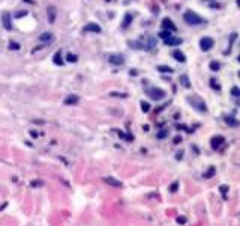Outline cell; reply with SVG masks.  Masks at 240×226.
I'll return each instance as SVG.
<instances>
[{
	"mask_svg": "<svg viewBox=\"0 0 240 226\" xmlns=\"http://www.w3.org/2000/svg\"><path fill=\"white\" fill-rule=\"evenodd\" d=\"M183 20H185L186 24H189V26H198V24H203V23H204V18H203V17H200L197 12H194V11L185 12Z\"/></svg>",
	"mask_w": 240,
	"mask_h": 226,
	"instance_id": "1",
	"label": "cell"
},
{
	"mask_svg": "<svg viewBox=\"0 0 240 226\" xmlns=\"http://www.w3.org/2000/svg\"><path fill=\"white\" fill-rule=\"evenodd\" d=\"M188 103L191 104L194 109H197V110L201 112V113H206V112H207L206 103H204V100H203L201 97H198V95H192V97H188Z\"/></svg>",
	"mask_w": 240,
	"mask_h": 226,
	"instance_id": "2",
	"label": "cell"
},
{
	"mask_svg": "<svg viewBox=\"0 0 240 226\" xmlns=\"http://www.w3.org/2000/svg\"><path fill=\"white\" fill-rule=\"evenodd\" d=\"M146 93H147V97H150L152 100H162L165 97V91L159 89V88H150L146 91Z\"/></svg>",
	"mask_w": 240,
	"mask_h": 226,
	"instance_id": "3",
	"label": "cell"
},
{
	"mask_svg": "<svg viewBox=\"0 0 240 226\" xmlns=\"http://www.w3.org/2000/svg\"><path fill=\"white\" fill-rule=\"evenodd\" d=\"M225 143V139H224V136H213L212 139H210V148L212 149H219V148Z\"/></svg>",
	"mask_w": 240,
	"mask_h": 226,
	"instance_id": "4",
	"label": "cell"
},
{
	"mask_svg": "<svg viewBox=\"0 0 240 226\" xmlns=\"http://www.w3.org/2000/svg\"><path fill=\"white\" fill-rule=\"evenodd\" d=\"M213 44H215V41H213L210 36H204L200 39V47L203 51H209L210 48H213Z\"/></svg>",
	"mask_w": 240,
	"mask_h": 226,
	"instance_id": "5",
	"label": "cell"
},
{
	"mask_svg": "<svg viewBox=\"0 0 240 226\" xmlns=\"http://www.w3.org/2000/svg\"><path fill=\"white\" fill-rule=\"evenodd\" d=\"M107 59H108V62L113 65H123L125 63V56L123 54H108Z\"/></svg>",
	"mask_w": 240,
	"mask_h": 226,
	"instance_id": "6",
	"label": "cell"
},
{
	"mask_svg": "<svg viewBox=\"0 0 240 226\" xmlns=\"http://www.w3.org/2000/svg\"><path fill=\"white\" fill-rule=\"evenodd\" d=\"M102 181L105 182V184L111 186V187H117V188H119V187H123V182L119 181V179H116V178H113V176H104Z\"/></svg>",
	"mask_w": 240,
	"mask_h": 226,
	"instance_id": "7",
	"label": "cell"
},
{
	"mask_svg": "<svg viewBox=\"0 0 240 226\" xmlns=\"http://www.w3.org/2000/svg\"><path fill=\"white\" fill-rule=\"evenodd\" d=\"M164 42H165V45L176 47V45H180V44H182V39H180V38H177V36H173V35H170L168 38L164 39Z\"/></svg>",
	"mask_w": 240,
	"mask_h": 226,
	"instance_id": "8",
	"label": "cell"
},
{
	"mask_svg": "<svg viewBox=\"0 0 240 226\" xmlns=\"http://www.w3.org/2000/svg\"><path fill=\"white\" fill-rule=\"evenodd\" d=\"M84 32H93V33H99L101 32V26L96 23H89L84 26Z\"/></svg>",
	"mask_w": 240,
	"mask_h": 226,
	"instance_id": "9",
	"label": "cell"
},
{
	"mask_svg": "<svg viewBox=\"0 0 240 226\" xmlns=\"http://www.w3.org/2000/svg\"><path fill=\"white\" fill-rule=\"evenodd\" d=\"M2 20H3V26L6 30H11L12 29V23H11V14L9 12H5L2 15Z\"/></svg>",
	"mask_w": 240,
	"mask_h": 226,
	"instance_id": "10",
	"label": "cell"
},
{
	"mask_svg": "<svg viewBox=\"0 0 240 226\" xmlns=\"http://www.w3.org/2000/svg\"><path fill=\"white\" fill-rule=\"evenodd\" d=\"M162 27L168 32H176V26L173 24V21L170 18H164L162 20Z\"/></svg>",
	"mask_w": 240,
	"mask_h": 226,
	"instance_id": "11",
	"label": "cell"
},
{
	"mask_svg": "<svg viewBox=\"0 0 240 226\" xmlns=\"http://www.w3.org/2000/svg\"><path fill=\"white\" fill-rule=\"evenodd\" d=\"M78 101H80L78 95H68L65 98V104H68V106H75V104H78Z\"/></svg>",
	"mask_w": 240,
	"mask_h": 226,
	"instance_id": "12",
	"label": "cell"
},
{
	"mask_svg": "<svg viewBox=\"0 0 240 226\" xmlns=\"http://www.w3.org/2000/svg\"><path fill=\"white\" fill-rule=\"evenodd\" d=\"M215 175H216V167H215V166H210L206 172L203 173V178H204V179H210V178H213Z\"/></svg>",
	"mask_w": 240,
	"mask_h": 226,
	"instance_id": "13",
	"label": "cell"
},
{
	"mask_svg": "<svg viewBox=\"0 0 240 226\" xmlns=\"http://www.w3.org/2000/svg\"><path fill=\"white\" fill-rule=\"evenodd\" d=\"M230 192V187L227 186V184H222V186H219V193L222 195V199H224V201H228V193Z\"/></svg>",
	"mask_w": 240,
	"mask_h": 226,
	"instance_id": "14",
	"label": "cell"
},
{
	"mask_svg": "<svg viewBox=\"0 0 240 226\" xmlns=\"http://www.w3.org/2000/svg\"><path fill=\"white\" fill-rule=\"evenodd\" d=\"M173 57H174L176 60H179V62H186V56L182 53L180 50H174V51H173Z\"/></svg>",
	"mask_w": 240,
	"mask_h": 226,
	"instance_id": "15",
	"label": "cell"
},
{
	"mask_svg": "<svg viewBox=\"0 0 240 226\" xmlns=\"http://www.w3.org/2000/svg\"><path fill=\"white\" fill-rule=\"evenodd\" d=\"M48 21L50 23H54V20H56V8L54 6H48Z\"/></svg>",
	"mask_w": 240,
	"mask_h": 226,
	"instance_id": "16",
	"label": "cell"
},
{
	"mask_svg": "<svg viewBox=\"0 0 240 226\" xmlns=\"http://www.w3.org/2000/svg\"><path fill=\"white\" fill-rule=\"evenodd\" d=\"M224 119H225V124H227V125H230V127H239V121H237L236 118H233V116H225Z\"/></svg>",
	"mask_w": 240,
	"mask_h": 226,
	"instance_id": "17",
	"label": "cell"
},
{
	"mask_svg": "<svg viewBox=\"0 0 240 226\" xmlns=\"http://www.w3.org/2000/svg\"><path fill=\"white\" fill-rule=\"evenodd\" d=\"M179 82L185 86V88H191V82H189V77L186 75V74H182L180 75V79H179Z\"/></svg>",
	"mask_w": 240,
	"mask_h": 226,
	"instance_id": "18",
	"label": "cell"
},
{
	"mask_svg": "<svg viewBox=\"0 0 240 226\" xmlns=\"http://www.w3.org/2000/svg\"><path fill=\"white\" fill-rule=\"evenodd\" d=\"M179 187H180V182H179V181H174L173 184H171L170 187H168V192H170L171 195H174V193L179 192Z\"/></svg>",
	"mask_w": 240,
	"mask_h": 226,
	"instance_id": "19",
	"label": "cell"
},
{
	"mask_svg": "<svg viewBox=\"0 0 240 226\" xmlns=\"http://www.w3.org/2000/svg\"><path fill=\"white\" fill-rule=\"evenodd\" d=\"M132 21V14L131 12H128L126 15H125V18H123V23H122V27L123 29H126L128 26H129V23Z\"/></svg>",
	"mask_w": 240,
	"mask_h": 226,
	"instance_id": "20",
	"label": "cell"
},
{
	"mask_svg": "<svg viewBox=\"0 0 240 226\" xmlns=\"http://www.w3.org/2000/svg\"><path fill=\"white\" fill-rule=\"evenodd\" d=\"M156 69H158L159 73H164V74H167V73L171 74V73H173V68H171V66H167V65H159Z\"/></svg>",
	"mask_w": 240,
	"mask_h": 226,
	"instance_id": "21",
	"label": "cell"
},
{
	"mask_svg": "<svg viewBox=\"0 0 240 226\" xmlns=\"http://www.w3.org/2000/svg\"><path fill=\"white\" fill-rule=\"evenodd\" d=\"M30 187H32V188L44 187V181H42V179H32V181H30Z\"/></svg>",
	"mask_w": 240,
	"mask_h": 226,
	"instance_id": "22",
	"label": "cell"
},
{
	"mask_svg": "<svg viewBox=\"0 0 240 226\" xmlns=\"http://www.w3.org/2000/svg\"><path fill=\"white\" fill-rule=\"evenodd\" d=\"M41 41H53V33L50 32H45V33H42L41 36H39Z\"/></svg>",
	"mask_w": 240,
	"mask_h": 226,
	"instance_id": "23",
	"label": "cell"
},
{
	"mask_svg": "<svg viewBox=\"0 0 240 226\" xmlns=\"http://www.w3.org/2000/svg\"><path fill=\"white\" fill-rule=\"evenodd\" d=\"M176 223L177 225H186V223H188V219H186L185 216H177L176 217Z\"/></svg>",
	"mask_w": 240,
	"mask_h": 226,
	"instance_id": "24",
	"label": "cell"
},
{
	"mask_svg": "<svg viewBox=\"0 0 240 226\" xmlns=\"http://www.w3.org/2000/svg\"><path fill=\"white\" fill-rule=\"evenodd\" d=\"M54 63H56V65H63V60H62L60 51H57V53L54 54Z\"/></svg>",
	"mask_w": 240,
	"mask_h": 226,
	"instance_id": "25",
	"label": "cell"
},
{
	"mask_svg": "<svg viewBox=\"0 0 240 226\" xmlns=\"http://www.w3.org/2000/svg\"><path fill=\"white\" fill-rule=\"evenodd\" d=\"M141 110H143L144 113H147V112L150 110V104L146 103V101H141Z\"/></svg>",
	"mask_w": 240,
	"mask_h": 226,
	"instance_id": "26",
	"label": "cell"
},
{
	"mask_svg": "<svg viewBox=\"0 0 240 226\" xmlns=\"http://www.w3.org/2000/svg\"><path fill=\"white\" fill-rule=\"evenodd\" d=\"M231 95H233L234 98H239L240 97V89L237 88V86H234V88L231 89Z\"/></svg>",
	"mask_w": 240,
	"mask_h": 226,
	"instance_id": "27",
	"label": "cell"
},
{
	"mask_svg": "<svg viewBox=\"0 0 240 226\" xmlns=\"http://www.w3.org/2000/svg\"><path fill=\"white\" fill-rule=\"evenodd\" d=\"M219 68H221L219 62H210V69H212V71H218Z\"/></svg>",
	"mask_w": 240,
	"mask_h": 226,
	"instance_id": "28",
	"label": "cell"
},
{
	"mask_svg": "<svg viewBox=\"0 0 240 226\" xmlns=\"http://www.w3.org/2000/svg\"><path fill=\"white\" fill-rule=\"evenodd\" d=\"M168 136V131H167V130H161V131H159L158 134H156V137L158 139H165Z\"/></svg>",
	"mask_w": 240,
	"mask_h": 226,
	"instance_id": "29",
	"label": "cell"
},
{
	"mask_svg": "<svg viewBox=\"0 0 240 226\" xmlns=\"http://www.w3.org/2000/svg\"><path fill=\"white\" fill-rule=\"evenodd\" d=\"M210 83H212V88H213V89H216V91H219V89H221V86L218 84V82H216L215 79H212V80H210Z\"/></svg>",
	"mask_w": 240,
	"mask_h": 226,
	"instance_id": "30",
	"label": "cell"
},
{
	"mask_svg": "<svg viewBox=\"0 0 240 226\" xmlns=\"http://www.w3.org/2000/svg\"><path fill=\"white\" fill-rule=\"evenodd\" d=\"M170 35H171V32H168V30H164V32H161V33H159V36H161L162 39H165V38H168V36H170Z\"/></svg>",
	"mask_w": 240,
	"mask_h": 226,
	"instance_id": "31",
	"label": "cell"
},
{
	"mask_svg": "<svg viewBox=\"0 0 240 226\" xmlns=\"http://www.w3.org/2000/svg\"><path fill=\"white\" fill-rule=\"evenodd\" d=\"M77 59H78V57H77L75 54H72V53L68 54V62H77Z\"/></svg>",
	"mask_w": 240,
	"mask_h": 226,
	"instance_id": "32",
	"label": "cell"
},
{
	"mask_svg": "<svg viewBox=\"0 0 240 226\" xmlns=\"http://www.w3.org/2000/svg\"><path fill=\"white\" fill-rule=\"evenodd\" d=\"M110 95H111V97H120V98H126L128 97L126 93H117V92H111Z\"/></svg>",
	"mask_w": 240,
	"mask_h": 226,
	"instance_id": "33",
	"label": "cell"
},
{
	"mask_svg": "<svg viewBox=\"0 0 240 226\" xmlns=\"http://www.w3.org/2000/svg\"><path fill=\"white\" fill-rule=\"evenodd\" d=\"M9 48H11V50H20V44H17V42H11V44H9Z\"/></svg>",
	"mask_w": 240,
	"mask_h": 226,
	"instance_id": "34",
	"label": "cell"
},
{
	"mask_svg": "<svg viewBox=\"0 0 240 226\" xmlns=\"http://www.w3.org/2000/svg\"><path fill=\"white\" fill-rule=\"evenodd\" d=\"M173 142H174V145H179V143L182 142V137H180V136H176Z\"/></svg>",
	"mask_w": 240,
	"mask_h": 226,
	"instance_id": "35",
	"label": "cell"
},
{
	"mask_svg": "<svg viewBox=\"0 0 240 226\" xmlns=\"http://www.w3.org/2000/svg\"><path fill=\"white\" fill-rule=\"evenodd\" d=\"M182 158H183V151H180V152L176 154V160H182Z\"/></svg>",
	"mask_w": 240,
	"mask_h": 226,
	"instance_id": "36",
	"label": "cell"
},
{
	"mask_svg": "<svg viewBox=\"0 0 240 226\" xmlns=\"http://www.w3.org/2000/svg\"><path fill=\"white\" fill-rule=\"evenodd\" d=\"M8 205H9V204H8V202H3V204H0V211H3V210H6V208H8Z\"/></svg>",
	"mask_w": 240,
	"mask_h": 226,
	"instance_id": "37",
	"label": "cell"
},
{
	"mask_svg": "<svg viewBox=\"0 0 240 226\" xmlns=\"http://www.w3.org/2000/svg\"><path fill=\"white\" fill-rule=\"evenodd\" d=\"M30 136H32L33 139H36L39 134H38V131H35V130H32V131H30Z\"/></svg>",
	"mask_w": 240,
	"mask_h": 226,
	"instance_id": "38",
	"label": "cell"
},
{
	"mask_svg": "<svg viewBox=\"0 0 240 226\" xmlns=\"http://www.w3.org/2000/svg\"><path fill=\"white\" fill-rule=\"evenodd\" d=\"M26 2H27V3H33V0H26Z\"/></svg>",
	"mask_w": 240,
	"mask_h": 226,
	"instance_id": "39",
	"label": "cell"
}]
</instances>
